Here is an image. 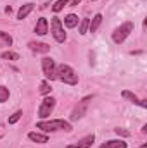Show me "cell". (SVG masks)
Here are the masks:
<instances>
[{
	"mask_svg": "<svg viewBox=\"0 0 147 148\" xmlns=\"http://www.w3.org/2000/svg\"><path fill=\"white\" fill-rule=\"evenodd\" d=\"M37 129H42L43 133H54V131H66L71 133L73 126L64 119H54V121H40L37 124Z\"/></svg>",
	"mask_w": 147,
	"mask_h": 148,
	"instance_id": "6da1fadb",
	"label": "cell"
},
{
	"mask_svg": "<svg viewBox=\"0 0 147 148\" xmlns=\"http://www.w3.org/2000/svg\"><path fill=\"white\" fill-rule=\"evenodd\" d=\"M55 79L62 81L64 84H78V74L74 73V69L68 64H61L55 67Z\"/></svg>",
	"mask_w": 147,
	"mask_h": 148,
	"instance_id": "7a4b0ae2",
	"label": "cell"
},
{
	"mask_svg": "<svg viewBox=\"0 0 147 148\" xmlns=\"http://www.w3.org/2000/svg\"><path fill=\"white\" fill-rule=\"evenodd\" d=\"M133 28H135V24H133L132 21L123 23L121 26H118V28L112 31V41H114V43H123L126 38L130 36V33H133Z\"/></svg>",
	"mask_w": 147,
	"mask_h": 148,
	"instance_id": "3957f363",
	"label": "cell"
},
{
	"mask_svg": "<svg viewBox=\"0 0 147 148\" xmlns=\"http://www.w3.org/2000/svg\"><path fill=\"white\" fill-rule=\"evenodd\" d=\"M50 31H52V36L57 43H64L68 35L64 33V26H62V21L59 17H52V23H50Z\"/></svg>",
	"mask_w": 147,
	"mask_h": 148,
	"instance_id": "277c9868",
	"label": "cell"
},
{
	"mask_svg": "<svg viewBox=\"0 0 147 148\" xmlns=\"http://www.w3.org/2000/svg\"><path fill=\"white\" fill-rule=\"evenodd\" d=\"M54 107H55V98L47 95V97L40 102V107H38V117H40V119H47V117H50V114H52V110H54Z\"/></svg>",
	"mask_w": 147,
	"mask_h": 148,
	"instance_id": "5b68a950",
	"label": "cell"
},
{
	"mask_svg": "<svg viewBox=\"0 0 147 148\" xmlns=\"http://www.w3.org/2000/svg\"><path fill=\"white\" fill-rule=\"evenodd\" d=\"M55 62H54V59H50V57H43L42 59V71H43V76H45V79L47 81H52V79H55Z\"/></svg>",
	"mask_w": 147,
	"mask_h": 148,
	"instance_id": "8992f818",
	"label": "cell"
},
{
	"mask_svg": "<svg viewBox=\"0 0 147 148\" xmlns=\"http://www.w3.org/2000/svg\"><path fill=\"white\" fill-rule=\"evenodd\" d=\"M88 100H92V97H85V98H83V100H81V102L73 109V112H71V121H78V119H81V117L85 115Z\"/></svg>",
	"mask_w": 147,
	"mask_h": 148,
	"instance_id": "52a82bcc",
	"label": "cell"
},
{
	"mask_svg": "<svg viewBox=\"0 0 147 148\" xmlns=\"http://www.w3.org/2000/svg\"><path fill=\"white\" fill-rule=\"evenodd\" d=\"M94 141H95V134H87V136H85V138H81L78 143L69 145V147H66V148H92Z\"/></svg>",
	"mask_w": 147,
	"mask_h": 148,
	"instance_id": "ba28073f",
	"label": "cell"
},
{
	"mask_svg": "<svg viewBox=\"0 0 147 148\" xmlns=\"http://www.w3.org/2000/svg\"><path fill=\"white\" fill-rule=\"evenodd\" d=\"M121 97L126 98V100H130V102H133V103H137V105H140L142 109H146L147 107V100H139V97H137L135 93L128 91V90H123V91H121Z\"/></svg>",
	"mask_w": 147,
	"mask_h": 148,
	"instance_id": "9c48e42d",
	"label": "cell"
},
{
	"mask_svg": "<svg viewBox=\"0 0 147 148\" xmlns=\"http://www.w3.org/2000/svg\"><path fill=\"white\" fill-rule=\"evenodd\" d=\"M35 33L38 36H45L49 33V21L45 17H40L37 21V26H35Z\"/></svg>",
	"mask_w": 147,
	"mask_h": 148,
	"instance_id": "30bf717a",
	"label": "cell"
},
{
	"mask_svg": "<svg viewBox=\"0 0 147 148\" xmlns=\"http://www.w3.org/2000/svg\"><path fill=\"white\" fill-rule=\"evenodd\" d=\"M28 47H30V50H33L37 53H47V52H50V45L40 43V41H30Z\"/></svg>",
	"mask_w": 147,
	"mask_h": 148,
	"instance_id": "8fae6325",
	"label": "cell"
},
{
	"mask_svg": "<svg viewBox=\"0 0 147 148\" xmlns=\"http://www.w3.org/2000/svg\"><path fill=\"white\" fill-rule=\"evenodd\" d=\"M33 9H35V5H33V3H24V5H21V9L17 10V19H19V21L26 19V17L33 12Z\"/></svg>",
	"mask_w": 147,
	"mask_h": 148,
	"instance_id": "7c38bea8",
	"label": "cell"
},
{
	"mask_svg": "<svg viewBox=\"0 0 147 148\" xmlns=\"http://www.w3.org/2000/svg\"><path fill=\"white\" fill-rule=\"evenodd\" d=\"M28 140H31L33 143H40V145L49 143V136H47V134H40V133H37V131L28 133Z\"/></svg>",
	"mask_w": 147,
	"mask_h": 148,
	"instance_id": "4fadbf2b",
	"label": "cell"
},
{
	"mask_svg": "<svg viewBox=\"0 0 147 148\" xmlns=\"http://www.w3.org/2000/svg\"><path fill=\"white\" fill-rule=\"evenodd\" d=\"M101 24H102V14H95L92 17V21L88 23V33H95Z\"/></svg>",
	"mask_w": 147,
	"mask_h": 148,
	"instance_id": "5bb4252c",
	"label": "cell"
},
{
	"mask_svg": "<svg viewBox=\"0 0 147 148\" xmlns=\"http://www.w3.org/2000/svg\"><path fill=\"white\" fill-rule=\"evenodd\" d=\"M101 148H128V143H125L123 140H109V141L102 143Z\"/></svg>",
	"mask_w": 147,
	"mask_h": 148,
	"instance_id": "9a60e30c",
	"label": "cell"
},
{
	"mask_svg": "<svg viewBox=\"0 0 147 148\" xmlns=\"http://www.w3.org/2000/svg\"><path fill=\"white\" fill-rule=\"evenodd\" d=\"M64 26L66 28H76L78 26V16H74V14H68L66 17H64Z\"/></svg>",
	"mask_w": 147,
	"mask_h": 148,
	"instance_id": "2e32d148",
	"label": "cell"
},
{
	"mask_svg": "<svg viewBox=\"0 0 147 148\" xmlns=\"http://www.w3.org/2000/svg\"><path fill=\"white\" fill-rule=\"evenodd\" d=\"M12 45V36L9 33L0 31V47H10Z\"/></svg>",
	"mask_w": 147,
	"mask_h": 148,
	"instance_id": "e0dca14e",
	"label": "cell"
},
{
	"mask_svg": "<svg viewBox=\"0 0 147 148\" xmlns=\"http://www.w3.org/2000/svg\"><path fill=\"white\" fill-rule=\"evenodd\" d=\"M9 97H10L9 88H5V86H2V84H0V103H5V102L9 100Z\"/></svg>",
	"mask_w": 147,
	"mask_h": 148,
	"instance_id": "ac0fdd59",
	"label": "cell"
},
{
	"mask_svg": "<svg viewBox=\"0 0 147 148\" xmlns=\"http://www.w3.org/2000/svg\"><path fill=\"white\" fill-rule=\"evenodd\" d=\"M50 91H52V88H50V83L45 79V81H42V84H40V93L42 95H50Z\"/></svg>",
	"mask_w": 147,
	"mask_h": 148,
	"instance_id": "d6986e66",
	"label": "cell"
},
{
	"mask_svg": "<svg viewBox=\"0 0 147 148\" xmlns=\"http://www.w3.org/2000/svg\"><path fill=\"white\" fill-rule=\"evenodd\" d=\"M68 3H69V0H57V2L52 5V10H54V12H61Z\"/></svg>",
	"mask_w": 147,
	"mask_h": 148,
	"instance_id": "ffe728a7",
	"label": "cell"
},
{
	"mask_svg": "<svg viewBox=\"0 0 147 148\" xmlns=\"http://www.w3.org/2000/svg\"><path fill=\"white\" fill-rule=\"evenodd\" d=\"M0 57H2L3 60H19V55H17L16 52H3Z\"/></svg>",
	"mask_w": 147,
	"mask_h": 148,
	"instance_id": "44dd1931",
	"label": "cell"
},
{
	"mask_svg": "<svg viewBox=\"0 0 147 148\" xmlns=\"http://www.w3.org/2000/svg\"><path fill=\"white\" fill-rule=\"evenodd\" d=\"M21 117H23V110H16L10 117H9V121H7V122H9V124H16Z\"/></svg>",
	"mask_w": 147,
	"mask_h": 148,
	"instance_id": "7402d4cb",
	"label": "cell"
},
{
	"mask_svg": "<svg viewBox=\"0 0 147 148\" xmlns=\"http://www.w3.org/2000/svg\"><path fill=\"white\" fill-rule=\"evenodd\" d=\"M88 19H81V23H80V35H87L88 33Z\"/></svg>",
	"mask_w": 147,
	"mask_h": 148,
	"instance_id": "603a6c76",
	"label": "cell"
},
{
	"mask_svg": "<svg viewBox=\"0 0 147 148\" xmlns=\"http://www.w3.org/2000/svg\"><path fill=\"white\" fill-rule=\"evenodd\" d=\"M114 133H116L118 136H123V138H128V136H130V131H126V129H123V127H116Z\"/></svg>",
	"mask_w": 147,
	"mask_h": 148,
	"instance_id": "cb8c5ba5",
	"label": "cell"
},
{
	"mask_svg": "<svg viewBox=\"0 0 147 148\" xmlns=\"http://www.w3.org/2000/svg\"><path fill=\"white\" fill-rule=\"evenodd\" d=\"M80 2H81V0H71V2H69V3H71V7H74V5H78V3H80Z\"/></svg>",
	"mask_w": 147,
	"mask_h": 148,
	"instance_id": "d4e9b609",
	"label": "cell"
},
{
	"mask_svg": "<svg viewBox=\"0 0 147 148\" xmlns=\"http://www.w3.org/2000/svg\"><path fill=\"white\" fill-rule=\"evenodd\" d=\"M12 12V7H5V14H10Z\"/></svg>",
	"mask_w": 147,
	"mask_h": 148,
	"instance_id": "484cf974",
	"label": "cell"
},
{
	"mask_svg": "<svg viewBox=\"0 0 147 148\" xmlns=\"http://www.w3.org/2000/svg\"><path fill=\"white\" fill-rule=\"evenodd\" d=\"M90 2H95V0H90Z\"/></svg>",
	"mask_w": 147,
	"mask_h": 148,
	"instance_id": "4316f807",
	"label": "cell"
}]
</instances>
